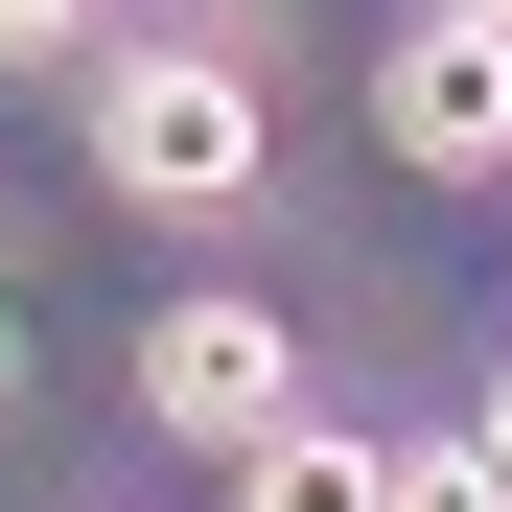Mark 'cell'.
I'll use <instances>...</instances> for the list:
<instances>
[{"instance_id":"1","label":"cell","mask_w":512,"mask_h":512,"mask_svg":"<svg viewBox=\"0 0 512 512\" xmlns=\"http://www.w3.org/2000/svg\"><path fill=\"white\" fill-rule=\"evenodd\" d=\"M94 187L163 210V233H233L256 210V70L233 47H117L94 70Z\"/></svg>"},{"instance_id":"2","label":"cell","mask_w":512,"mask_h":512,"mask_svg":"<svg viewBox=\"0 0 512 512\" xmlns=\"http://www.w3.org/2000/svg\"><path fill=\"white\" fill-rule=\"evenodd\" d=\"M140 419H163V443H210V466H256V443L303 419V326H280V303H233V280L140 303Z\"/></svg>"},{"instance_id":"3","label":"cell","mask_w":512,"mask_h":512,"mask_svg":"<svg viewBox=\"0 0 512 512\" xmlns=\"http://www.w3.org/2000/svg\"><path fill=\"white\" fill-rule=\"evenodd\" d=\"M373 140L419 163V187H489V163H512V24H396Z\"/></svg>"},{"instance_id":"4","label":"cell","mask_w":512,"mask_h":512,"mask_svg":"<svg viewBox=\"0 0 512 512\" xmlns=\"http://www.w3.org/2000/svg\"><path fill=\"white\" fill-rule=\"evenodd\" d=\"M373 489H396V443H326V419H280L233 466V512H373Z\"/></svg>"},{"instance_id":"5","label":"cell","mask_w":512,"mask_h":512,"mask_svg":"<svg viewBox=\"0 0 512 512\" xmlns=\"http://www.w3.org/2000/svg\"><path fill=\"white\" fill-rule=\"evenodd\" d=\"M373 512H512V489H489V443H396V489H373Z\"/></svg>"},{"instance_id":"6","label":"cell","mask_w":512,"mask_h":512,"mask_svg":"<svg viewBox=\"0 0 512 512\" xmlns=\"http://www.w3.org/2000/svg\"><path fill=\"white\" fill-rule=\"evenodd\" d=\"M94 47V0H0V70H70Z\"/></svg>"},{"instance_id":"7","label":"cell","mask_w":512,"mask_h":512,"mask_svg":"<svg viewBox=\"0 0 512 512\" xmlns=\"http://www.w3.org/2000/svg\"><path fill=\"white\" fill-rule=\"evenodd\" d=\"M466 443H489V489H512V373H489V419H466Z\"/></svg>"},{"instance_id":"8","label":"cell","mask_w":512,"mask_h":512,"mask_svg":"<svg viewBox=\"0 0 512 512\" xmlns=\"http://www.w3.org/2000/svg\"><path fill=\"white\" fill-rule=\"evenodd\" d=\"M443 24H512V0H443Z\"/></svg>"}]
</instances>
